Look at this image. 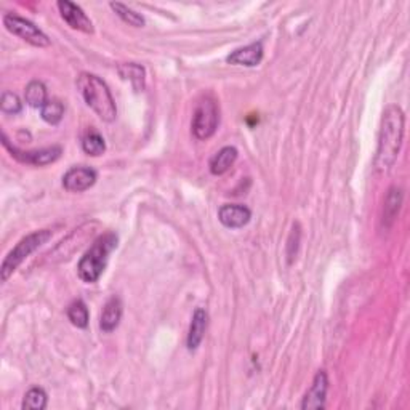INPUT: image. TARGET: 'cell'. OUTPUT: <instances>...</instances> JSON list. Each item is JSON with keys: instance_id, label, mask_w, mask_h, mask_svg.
I'll use <instances>...</instances> for the list:
<instances>
[{"instance_id": "6da1fadb", "label": "cell", "mask_w": 410, "mask_h": 410, "mask_svg": "<svg viewBox=\"0 0 410 410\" xmlns=\"http://www.w3.org/2000/svg\"><path fill=\"white\" fill-rule=\"evenodd\" d=\"M406 116L398 104L388 106L383 112L381 127L379 135V148L375 156L376 171H388L398 161L402 140H404Z\"/></svg>"}, {"instance_id": "7a4b0ae2", "label": "cell", "mask_w": 410, "mask_h": 410, "mask_svg": "<svg viewBox=\"0 0 410 410\" xmlns=\"http://www.w3.org/2000/svg\"><path fill=\"white\" fill-rule=\"evenodd\" d=\"M77 89L89 108L104 122H114L117 117L116 101L108 85L95 74L82 72L77 77Z\"/></svg>"}, {"instance_id": "3957f363", "label": "cell", "mask_w": 410, "mask_h": 410, "mask_svg": "<svg viewBox=\"0 0 410 410\" xmlns=\"http://www.w3.org/2000/svg\"><path fill=\"white\" fill-rule=\"evenodd\" d=\"M117 242L119 239L114 233H106L91 244V247L84 254L77 266V274L84 282L94 284L100 279L106 264H108L109 255L117 247Z\"/></svg>"}, {"instance_id": "277c9868", "label": "cell", "mask_w": 410, "mask_h": 410, "mask_svg": "<svg viewBox=\"0 0 410 410\" xmlns=\"http://www.w3.org/2000/svg\"><path fill=\"white\" fill-rule=\"evenodd\" d=\"M51 236H53L51 229H41L23 237V239L10 250V254L5 256L2 269H0V273H2V281L4 282L9 281V277L15 273L19 264H21L31 254H34L39 247L47 244L51 239Z\"/></svg>"}, {"instance_id": "5b68a950", "label": "cell", "mask_w": 410, "mask_h": 410, "mask_svg": "<svg viewBox=\"0 0 410 410\" xmlns=\"http://www.w3.org/2000/svg\"><path fill=\"white\" fill-rule=\"evenodd\" d=\"M218 122H220V114H218L216 101L214 98L205 96L197 104L193 116V124H191L194 136L197 140H209L216 131Z\"/></svg>"}, {"instance_id": "8992f818", "label": "cell", "mask_w": 410, "mask_h": 410, "mask_svg": "<svg viewBox=\"0 0 410 410\" xmlns=\"http://www.w3.org/2000/svg\"><path fill=\"white\" fill-rule=\"evenodd\" d=\"M4 26L13 36L23 39L24 42L34 45V47L45 49L51 45L49 36L39 29L34 23L29 21V19L13 15V13H6V15H4Z\"/></svg>"}, {"instance_id": "52a82bcc", "label": "cell", "mask_w": 410, "mask_h": 410, "mask_svg": "<svg viewBox=\"0 0 410 410\" xmlns=\"http://www.w3.org/2000/svg\"><path fill=\"white\" fill-rule=\"evenodd\" d=\"M2 140H4V146L10 151L11 156L15 157L16 161L23 162V164L36 165V167H44V165L56 162L63 153V149L59 146H50V148L37 149V151H21L16 146H11L5 134L2 136Z\"/></svg>"}, {"instance_id": "ba28073f", "label": "cell", "mask_w": 410, "mask_h": 410, "mask_svg": "<svg viewBox=\"0 0 410 410\" xmlns=\"http://www.w3.org/2000/svg\"><path fill=\"white\" fill-rule=\"evenodd\" d=\"M96 180V170L85 167V165H79V167H72L66 171L63 176V186L69 193H84V191L94 186Z\"/></svg>"}, {"instance_id": "9c48e42d", "label": "cell", "mask_w": 410, "mask_h": 410, "mask_svg": "<svg viewBox=\"0 0 410 410\" xmlns=\"http://www.w3.org/2000/svg\"><path fill=\"white\" fill-rule=\"evenodd\" d=\"M59 13H61V18L68 23L72 29H77L85 34H94L95 28L91 19L85 15V11L81 6L69 2V0H59L56 4Z\"/></svg>"}, {"instance_id": "30bf717a", "label": "cell", "mask_w": 410, "mask_h": 410, "mask_svg": "<svg viewBox=\"0 0 410 410\" xmlns=\"http://www.w3.org/2000/svg\"><path fill=\"white\" fill-rule=\"evenodd\" d=\"M327 391H329V376L324 370H319L316 374L313 385L308 389L301 402L303 410H319L326 407L327 401Z\"/></svg>"}, {"instance_id": "8fae6325", "label": "cell", "mask_w": 410, "mask_h": 410, "mask_svg": "<svg viewBox=\"0 0 410 410\" xmlns=\"http://www.w3.org/2000/svg\"><path fill=\"white\" fill-rule=\"evenodd\" d=\"M252 218V211L241 204H224L218 210V220L229 229L244 228Z\"/></svg>"}, {"instance_id": "7c38bea8", "label": "cell", "mask_w": 410, "mask_h": 410, "mask_svg": "<svg viewBox=\"0 0 410 410\" xmlns=\"http://www.w3.org/2000/svg\"><path fill=\"white\" fill-rule=\"evenodd\" d=\"M263 44L261 42H254L249 44L246 47H241L234 50L231 55H228L226 61L229 64L234 66H246V68H254V66H258L261 63L263 59Z\"/></svg>"}, {"instance_id": "4fadbf2b", "label": "cell", "mask_w": 410, "mask_h": 410, "mask_svg": "<svg viewBox=\"0 0 410 410\" xmlns=\"http://www.w3.org/2000/svg\"><path fill=\"white\" fill-rule=\"evenodd\" d=\"M122 313H124L122 300L116 295L111 296V299L106 301L100 317V329L103 332L111 334L112 330H116L119 327V324H121Z\"/></svg>"}, {"instance_id": "5bb4252c", "label": "cell", "mask_w": 410, "mask_h": 410, "mask_svg": "<svg viewBox=\"0 0 410 410\" xmlns=\"http://www.w3.org/2000/svg\"><path fill=\"white\" fill-rule=\"evenodd\" d=\"M207 326H209L207 311H205L204 308H197L193 314V319H191L188 340H186L189 351H196V349L201 346Z\"/></svg>"}, {"instance_id": "9a60e30c", "label": "cell", "mask_w": 410, "mask_h": 410, "mask_svg": "<svg viewBox=\"0 0 410 410\" xmlns=\"http://www.w3.org/2000/svg\"><path fill=\"white\" fill-rule=\"evenodd\" d=\"M402 201H404V193H402V189L398 186L389 188L385 197V204H383V218H381L383 224H385L386 228L391 226L396 220V216L399 215Z\"/></svg>"}, {"instance_id": "2e32d148", "label": "cell", "mask_w": 410, "mask_h": 410, "mask_svg": "<svg viewBox=\"0 0 410 410\" xmlns=\"http://www.w3.org/2000/svg\"><path fill=\"white\" fill-rule=\"evenodd\" d=\"M117 72L124 81L130 82L135 91H143L146 87V71L141 64L121 63L117 66Z\"/></svg>"}, {"instance_id": "e0dca14e", "label": "cell", "mask_w": 410, "mask_h": 410, "mask_svg": "<svg viewBox=\"0 0 410 410\" xmlns=\"http://www.w3.org/2000/svg\"><path fill=\"white\" fill-rule=\"evenodd\" d=\"M237 156H239V153H237V149L234 146L221 148L214 157L210 159L209 165H210L211 175L220 176V175L226 174V171L236 164Z\"/></svg>"}, {"instance_id": "ac0fdd59", "label": "cell", "mask_w": 410, "mask_h": 410, "mask_svg": "<svg viewBox=\"0 0 410 410\" xmlns=\"http://www.w3.org/2000/svg\"><path fill=\"white\" fill-rule=\"evenodd\" d=\"M24 100L31 108H44V104L47 103V87L41 81H32L28 84V87L24 90Z\"/></svg>"}, {"instance_id": "d6986e66", "label": "cell", "mask_w": 410, "mask_h": 410, "mask_svg": "<svg viewBox=\"0 0 410 410\" xmlns=\"http://www.w3.org/2000/svg\"><path fill=\"white\" fill-rule=\"evenodd\" d=\"M68 317L72 326H76L77 329H85L90 321L87 305H85L82 300L72 301L68 308Z\"/></svg>"}, {"instance_id": "ffe728a7", "label": "cell", "mask_w": 410, "mask_h": 410, "mask_svg": "<svg viewBox=\"0 0 410 410\" xmlns=\"http://www.w3.org/2000/svg\"><path fill=\"white\" fill-rule=\"evenodd\" d=\"M47 402H49V394L45 393V389L36 386L31 388L29 391L24 394L21 407L24 410H44L47 407Z\"/></svg>"}, {"instance_id": "44dd1931", "label": "cell", "mask_w": 410, "mask_h": 410, "mask_svg": "<svg viewBox=\"0 0 410 410\" xmlns=\"http://www.w3.org/2000/svg\"><path fill=\"white\" fill-rule=\"evenodd\" d=\"M109 6L116 11V15L121 18L124 23L134 26V28H143L144 23H146L144 21L143 15H140V13H136L135 10H131L130 6L124 5L121 2H111Z\"/></svg>"}, {"instance_id": "7402d4cb", "label": "cell", "mask_w": 410, "mask_h": 410, "mask_svg": "<svg viewBox=\"0 0 410 410\" xmlns=\"http://www.w3.org/2000/svg\"><path fill=\"white\" fill-rule=\"evenodd\" d=\"M82 149H84V153L89 154V156H94V157L101 156L106 151L104 138L95 130L89 131V134L85 135L84 140H82Z\"/></svg>"}, {"instance_id": "603a6c76", "label": "cell", "mask_w": 410, "mask_h": 410, "mask_svg": "<svg viewBox=\"0 0 410 410\" xmlns=\"http://www.w3.org/2000/svg\"><path fill=\"white\" fill-rule=\"evenodd\" d=\"M41 116L47 124L58 125L64 116V106L58 100H49L41 109Z\"/></svg>"}, {"instance_id": "cb8c5ba5", "label": "cell", "mask_w": 410, "mask_h": 410, "mask_svg": "<svg viewBox=\"0 0 410 410\" xmlns=\"http://www.w3.org/2000/svg\"><path fill=\"white\" fill-rule=\"evenodd\" d=\"M0 108L5 112V114H19L23 109V103L19 100L18 95L11 94V91H4L2 100H0Z\"/></svg>"}, {"instance_id": "d4e9b609", "label": "cell", "mask_w": 410, "mask_h": 410, "mask_svg": "<svg viewBox=\"0 0 410 410\" xmlns=\"http://www.w3.org/2000/svg\"><path fill=\"white\" fill-rule=\"evenodd\" d=\"M300 226L299 224H295L294 229H292V234H290V239L287 244V256H289V263L294 261V258L299 252V244H300Z\"/></svg>"}]
</instances>
